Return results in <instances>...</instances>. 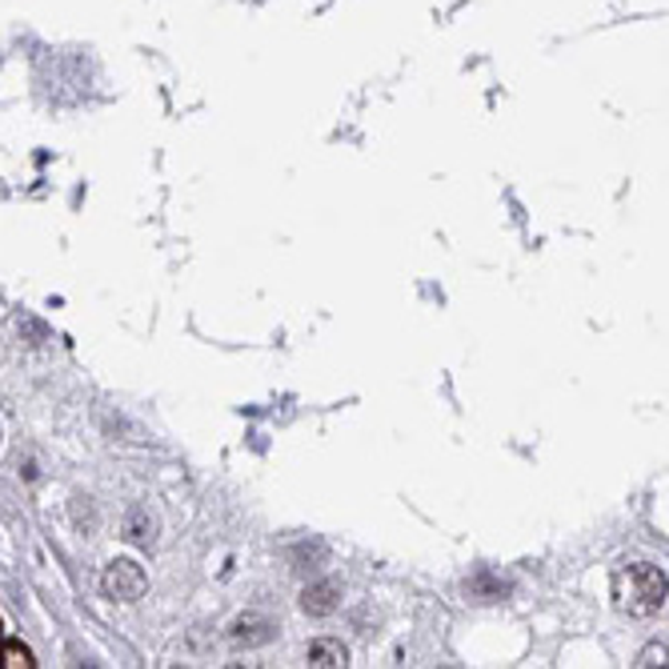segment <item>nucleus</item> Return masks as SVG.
Returning <instances> with one entry per match:
<instances>
[{"mask_svg": "<svg viewBox=\"0 0 669 669\" xmlns=\"http://www.w3.org/2000/svg\"><path fill=\"white\" fill-rule=\"evenodd\" d=\"M666 597H669L666 570L654 565V561H626L614 573V602L622 614L654 617L666 609Z\"/></svg>", "mask_w": 669, "mask_h": 669, "instance_id": "f257e3e1", "label": "nucleus"}, {"mask_svg": "<svg viewBox=\"0 0 669 669\" xmlns=\"http://www.w3.org/2000/svg\"><path fill=\"white\" fill-rule=\"evenodd\" d=\"M144 585H149V578H144L141 565L129 558L109 561V570L100 578V590H105V597H112V602H137L144 593Z\"/></svg>", "mask_w": 669, "mask_h": 669, "instance_id": "f03ea898", "label": "nucleus"}, {"mask_svg": "<svg viewBox=\"0 0 669 669\" xmlns=\"http://www.w3.org/2000/svg\"><path fill=\"white\" fill-rule=\"evenodd\" d=\"M337 605H341V590L333 582H317L301 593V609H305L309 617H330Z\"/></svg>", "mask_w": 669, "mask_h": 669, "instance_id": "7ed1b4c3", "label": "nucleus"}, {"mask_svg": "<svg viewBox=\"0 0 669 669\" xmlns=\"http://www.w3.org/2000/svg\"><path fill=\"white\" fill-rule=\"evenodd\" d=\"M273 634H277V626L269 622V617H237L233 622V641L237 646H265V641H273Z\"/></svg>", "mask_w": 669, "mask_h": 669, "instance_id": "20e7f679", "label": "nucleus"}, {"mask_svg": "<svg viewBox=\"0 0 669 669\" xmlns=\"http://www.w3.org/2000/svg\"><path fill=\"white\" fill-rule=\"evenodd\" d=\"M345 661H349V649L341 646L337 637H321V641L309 646V666L330 669V666H345Z\"/></svg>", "mask_w": 669, "mask_h": 669, "instance_id": "39448f33", "label": "nucleus"}, {"mask_svg": "<svg viewBox=\"0 0 669 669\" xmlns=\"http://www.w3.org/2000/svg\"><path fill=\"white\" fill-rule=\"evenodd\" d=\"M125 538L137 541V546H153L157 541V517L137 505V509L129 514V521H125Z\"/></svg>", "mask_w": 669, "mask_h": 669, "instance_id": "423d86ee", "label": "nucleus"}, {"mask_svg": "<svg viewBox=\"0 0 669 669\" xmlns=\"http://www.w3.org/2000/svg\"><path fill=\"white\" fill-rule=\"evenodd\" d=\"M0 641H4V634H0Z\"/></svg>", "mask_w": 669, "mask_h": 669, "instance_id": "0eeeda50", "label": "nucleus"}]
</instances>
